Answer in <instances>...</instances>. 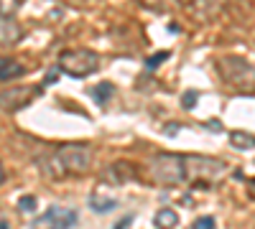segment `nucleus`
<instances>
[{
	"label": "nucleus",
	"instance_id": "obj_1",
	"mask_svg": "<svg viewBox=\"0 0 255 229\" xmlns=\"http://www.w3.org/2000/svg\"><path fill=\"white\" fill-rule=\"evenodd\" d=\"M92 168V145L87 143H67L54 151V155L44 163V171L51 178L82 176Z\"/></svg>",
	"mask_w": 255,
	"mask_h": 229
},
{
	"label": "nucleus",
	"instance_id": "obj_2",
	"mask_svg": "<svg viewBox=\"0 0 255 229\" xmlns=\"http://www.w3.org/2000/svg\"><path fill=\"white\" fill-rule=\"evenodd\" d=\"M148 178H151L156 186H163V189L179 186L181 181H186L184 155H179V153H156L151 158V163H148Z\"/></svg>",
	"mask_w": 255,
	"mask_h": 229
},
{
	"label": "nucleus",
	"instance_id": "obj_3",
	"mask_svg": "<svg viewBox=\"0 0 255 229\" xmlns=\"http://www.w3.org/2000/svg\"><path fill=\"white\" fill-rule=\"evenodd\" d=\"M217 74L222 76L225 84L235 87V89H243V92L255 89V67L250 61H245L243 56H220Z\"/></svg>",
	"mask_w": 255,
	"mask_h": 229
},
{
	"label": "nucleus",
	"instance_id": "obj_4",
	"mask_svg": "<svg viewBox=\"0 0 255 229\" xmlns=\"http://www.w3.org/2000/svg\"><path fill=\"white\" fill-rule=\"evenodd\" d=\"M184 173L191 183H217L227 173V163L209 155H184Z\"/></svg>",
	"mask_w": 255,
	"mask_h": 229
},
{
	"label": "nucleus",
	"instance_id": "obj_5",
	"mask_svg": "<svg viewBox=\"0 0 255 229\" xmlns=\"http://www.w3.org/2000/svg\"><path fill=\"white\" fill-rule=\"evenodd\" d=\"M100 67V56L90 49H67L59 54V69L74 79L90 76Z\"/></svg>",
	"mask_w": 255,
	"mask_h": 229
},
{
	"label": "nucleus",
	"instance_id": "obj_6",
	"mask_svg": "<svg viewBox=\"0 0 255 229\" xmlns=\"http://www.w3.org/2000/svg\"><path fill=\"white\" fill-rule=\"evenodd\" d=\"M44 92L41 87H8L0 89V110L3 112H20Z\"/></svg>",
	"mask_w": 255,
	"mask_h": 229
},
{
	"label": "nucleus",
	"instance_id": "obj_7",
	"mask_svg": "<svg viewBox=\"0 0 255 229\" xmlns=\"http://www.w3.org/2000/svg\"><path fill=\"white\" fill-rule=\"evenodd\" d=\"M225 5H227V0H191L189 13L197 23H212L215 18H220Z\"/></svg>",
	"mask_w": 255,
	"mask_h": 229
},
{
	"label": "nucleus",
	"instance_id": "obj_8",
	"mask_svg": "<svg viewBox=\"0 0 255 229\" xmlns=\"http://www.w3.org/2000/svg\"><path fill=\"white\" fill-rule=\"evenodd\" d=\"M23 36H26V28L20 26L13 15L10 18H0V49H8V46L20 44Z\"/></svg>",
	"mask_w": 255,
	"mask_h": 229
},
{
	"label": "nucleus",
	"instance_id": "obj_9",
	"mask_svg": "<svg viewBox=\"0 0 255 229\" xmlns=\"http://www.w3.org/2000/svg\"><path fill=\"white\" fill-rule=\"evenodd\" d=\"M44 224H51L56 229H69L72 224H77V214L72 209H61V206H51V209L41 217Z\"/></svg>",
	"mask_w": 255,
	"mask_h": 229
},
{
	"label": "nucleus",
	"instance_id": "obj_10",
	"mask_svg": "<svg viewBox=\"0 0 255 229\" xmlns=\"http://www.w3.org/2000/svg\"><path fill=\"white\" fill-rule=\"evenodd\" d=\"M26 67L20 61L10 59V56H0V81H13V79H20L26 76Z\"/></svg>",
	"mask_w": 255,
	"mask_h": 229
},
{
	"label": "nucleus",
	"instance_id": "obj_11",
	"mask_svg": "<svg viewBox=\"0 0 255 229\" xmlns=\"http://www.w3.org/2000/svg\"><path fill=\"white\" fill-rule=\"evenodd\" d=\"M133 176V165L128 163V160H118V163H113L110 168H108V173H105V181H113V183H123V181H128Z\"/></svg>",
	"mask_w": 255,
	"mask_h": 229
},
{
	"label": "nucleus",
	"instance_id": "obj_12",
	"mask_svg": "<svg viewBox=\"0 0 255 229\" xmlns=\"http://www.w3.org/2000/svg\"><path fill=\"white\" fill-rule=\"evenodd\" d=\"M230 145L235 151H253L255 148V135H250L245 130H232L230 133Z\"/></svg>",
	"mask_w": 255,
	"mask_h": 229
},
{
	"label": "nucleus",
	"instance_id": "obj_13",
	"mask_svg": "<svg viewBox=\"0 0 255 229\" xmlns=\"http://www.w3.org/2000/svg\"><path fill=\"white\" fill-rule=\"evenodd\" d=\"M138 3L148 10H156V13H171L181 8V0H138Z\"/></svg>",
	"mask_w": 255,
	"mask_h": 229
},
{
	"label": "nucleus",
	"instance_id": "obj_14",
	"mask_svg": "<svg viewBox=\"0 0 255 229\" xmlns=\"http://www.w3.org/2000/svg\"><path fill=\"white\" fill-rule=\"evenodd\" d=\"M176 224H179V214L174 209H161L153 217V227L156 229H174Z\"/></svg>",
	"mask_w": 255,
	"mask_h": 229
},
{
	"label": "nucleus",
	"instance_id": "obj_15",
	"mask_svg": "<svg viewBox=\"0 0 255 229\" xmlns=\"http://www.w3.org/2000/svg\"><path fill=\"white\" fill-rule=\"evenodd\" d=\"M90 206H92V212H97V214H108V212H113L118 206V201L115 199H102L100 194H92L90 196Z\"/></svg>",
	"mask_w": 255,
	"mask_h": 229
},
{
	"label": "nucleus",
	"instance_id": "obj_16",
	"mask_svg": "<svg viewBox=\"0 0 255 229\" xmlns=\"http://www.w3.org/2000/svg\"><path fill=\"white\" fill-rule=\"evenodd\" d=\"M113 89H115V87L110 84V81H100V84H97L90 94H92V99L97 102V105H105V102L113 97Z\"/></svg>",
	"mask_w": 255,
	"mask_h": 229
},
{
	"label": "nucleus",
	"instance_id": "obj_17",
	"mask_svg": "<svg viewBox=\"0 0 255 229\" xmlns=\"http://www.w3.org/2000/svg\"><path fill=\"white\" fill-rule=\"evenodd\" d=\"M20 3L23 0H0V18H10L20 8Z\"/></svg>",
	"mask_w": 255,
	"mask_h": 229
},
{
	"label": "nucleus",
	"instance_id": "obj_18",
	"mask_svg": "<svg viewBox=\"0 0 255 229\" xmlns=\"http://www.w3.org/2000/svg\"><path fill=\"white\" fill-rule=\"evenodd\" d=\"M36 206H38L36 196H20V199H18V209H20V212H26V214H33V212H36Z\"/></svg>",
	"mask_w": 255,
	"mask_h": 229
},
{
	"label": "nucleus",
	"instance_id": "obj_19",
	"mask_svg": "<svg viewBox=\"0 0 255 229\" xmlns=\"http://www.w3.org/2000/svg\"><path fill=\"white\" fill-rule=\"evenodd\" d=\"M166 59H168V51H161V54H156V56H148V59H145V69L153 72L158 64H163Z\"/></svg>",
	"mask_w": 255,
	"mask_h": 229
},
{
	"label": "nucleus",
	"instance_id": "obj_20",
	"mask_svg": "<svg viewBox=\"0 0 255 229\" xmlns=\"http://www.w3.org/2000/svg\"><path fill=\"white\" fill-rule=\"evenodd\" d=\"M197 99H199V97H197V92H191V89H189V92H184V97H181L184 110H191V107L197 105Z\"/></svg>",
	"mask_w": 255,
	"mask_h": 229
},
{
	"label": "nucleus",
	"instance_id": "obj_21",
	"mask_svg": "<svg viewBox=\"0 0 255 229\" xmlns=\"http://www.w3.org/2000/svg\"><path fill=\"white\" fill-rule=\"evenodd\" d=\"M191 229H215V219L212 217H199L194 224H191Z\"/></svg>",
	"mask_w": 255,
	"mask_h": 229
},
{
	"label": "nucleus",
	"instance_id": "obj_22",
	"mask_svg": "<svg viewBox=\"0 0 255 229\" xmlns=\"http://www.w3.org/2000/svg\"><path fill=\"white\" fill-rule=\"evenodd\" d=\"M179 133V125L174 122V125H166V135H176Z\"/></svg>",
	"mask_w": 255,
	"mask_h": 229
},
{
	"label": "nucleus",
	"instance_id": "obj_23",
	"mask_svg": "<svg viewBox=\"0 0 255 229\" xmlns=\"http://www.w3.org/2000/svg\"><path fill=\"white\" fill-rule=\"evenodd\" d=\"M207 128H212V130H215V133H220V128H222V125H220L217 120H212V122H207Z\"/></svg>",
	"mask_w": 255,
	"mask_h": 229
},
{
	"label": "nucleus",
	"instance_id": "obj_24",
	"mask_svg": "<svg viewBox=\"0 0 255 229\" xmlns=\"http://www.w3.org/2000/svg\"><path fill=\"white\" fill-rule=\"evenodd\" d=\"M248 186H250V199H255V181H248Z\"/></svg>",
	"mask_w": 255,
	"mask_h": 229
},
{
	"label": "nucleus",
	"instance_id": "obj_25",
	"mask_svg": "<svg viewBox=\"0 0 255 229\" xmlns=\"http://www.w3.org/2000/svg\"><path fill=\"white\" fill-rule=\"evenodd\" d=\"M179 31H181V28H179L176 23H171V26H168V33H179Z\"/></svg>",
	"mask_w": 255,
	"mask_h": 229
},
{
	"label": "nucleus",
	"instance_id": "obj_26",
	"mask_svg": "<svg viewBox=\"0 0 255 229\" xmlns=\"http://www.w3.org/2000/svg\"><path fill=\"white\" fill-rule=\"evenodd\" d=\"M5 181V171H3V163H0V183Z\"/></svg>",
	"mask_w": 255,
	"mask_h": 229
},
{
	"label": "nucleus",
	"instance_id": "obj_27",
	"mask_svg": "<svg viewBox=\"0 0 255 229\" xmlns=\"http://www.w3.org/2000/svg\"><path fill=\"white\" fill-rule=\"evenodd\" d=\"M51 229H56V227H51Z\"/></svg>",
	"mask_w": 255,
	"mask_h": 229
},
{
	"label": "nucleus",
	"instance_id": "obj_28",
	"mask_svg": "<svg viewBox=\"0 0 255 229\" xmlns=\"http://www.w3.org/2000/svg\"><path fill=\"white\" fill-rule=\"evenodd\" d=\"M253 229H255V227H253Z\"/></svg>",
	"mask_w": 255,
	"mask_h": 229
}]
</instances>
